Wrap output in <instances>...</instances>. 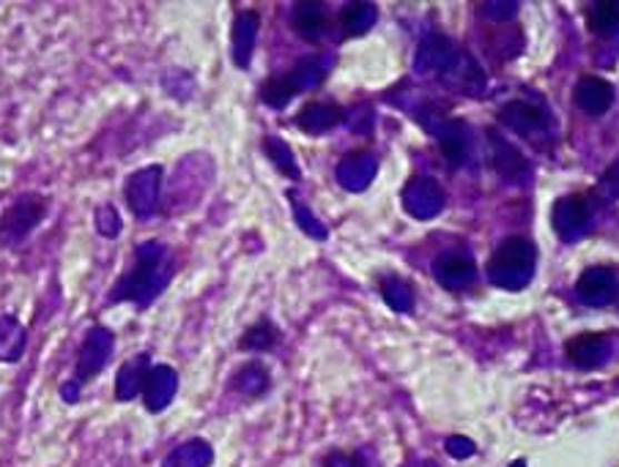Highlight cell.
<instances>
[{"label":"cell","mask_w":619,"mask_h":467,"mask_svg":"<svg viewBox=\"0 0 619 467\" xmlns=\"http://www.w3.org/2000/svg\"><path fill=\"white\" fill-rule=\"evenodd\" d=\"M176 252L164 241H140L132 250V263L118 274L104 295V306L132 304L138 312H149L164 295L176 276Z\"/></svg>","instance_id":"obj_1"},{"label":"cell","mask_w":619,"mask_h":467,"mask_svg":"<svg viewBox=\"0 0 619 467\" xmlns=\"http://www.w3.org/2000/svg\"><path fill=\"white\" fill-rule=\"evenodd\" d=\"M50 214V197L41 192H22L0 214V250L14 252L31 238Z\"/></svg>","instance_id":"obj_2"},{"label":"cell","mask_w":619,"mask_h":467,"mask_svg":"<svg viewBox=\"0 0 619 467\" xmlns=\"http://www.w3.org/2000/svg\"><path fill=\"white\" fill-rule=\"evenodd\" d=\"M162 186H164V167L162 164H146V167L132 170L123 181V203L129 214L140 224L154 222L162 214Z\"/></svg>","instance_id":"obj_3"},{"label":"cell","mask_w":619,"mask_h":467,"mask_svg":"<svg viewBox=\"0 0 619 467\" xmlns=\"http://www.w3.org/2000/svg\"><path fill=\"white\" fill-rule=\"evenodd\" d=\"M538 250L527 238H507L488 263V276L499 287L521 290L532 280Z\"/></svg>","instance_id":"obj_4"},{"label":"cell","mask_w":619,"mask_h":467,"mask_svg":"<svg viewBox=\"0 0 619 467\" xmlns=\"http://www.w3.org/2000/svg\"><path fill=\"white\" fill-rule=\"evenodd\" d=\"M116 331L108 328L104 323H93L91 328L86 331L72 369V380L78 383L80 388H86L88 383H93L108 369V364L116 356Z\"/></svg>","instance_id":"obj_5"},{"label":"cell","mask_w":619,"mask_h":467,"mask_svg":"<svg viewBox=\"0 0 619 467\" xmlns=\"http://www.w3.org/2000/svg\"><path fill=\"white\" fill-rule=\"evenodd\" d=\"M181 377L179 369L170 364H154L149 369V377H146L143 394H140V402H143V410L149 416H162L170 405L176 402V394H179Z\"/></svg>","instance_id":"obj_6"},{"label":"cell","mask_w":619,"mask_h":467,"mask_svg":"<svg viewBox=\"0 0 619 467\" xmlns=\"http://www.w3.org/2000/svg\"><path fill=\"white\" fill-rule=\"evenodd\" d=\"M400 203H403L406 214L426 222V219H433L445 209V192H441L439 183L428 179V175H415V179L403 186Z\"/></svg>","instance_id":"obj_7"},{"label":"cell","mask_w":619,"mask_h":467,"mask_svg":"<svg viewBox=\"0 0 619 467\" xmlns=\"http://www.w3.org/2000/svg\"><path fill=\"white\" fill-rule=\"evenodd\" d=\"M488 145H491V156H488V162H491L493 173H497L499 179L507 183H527L529 181L532 167H529L527 156H523V153L518 151V148L505 138V134L488 129Z\"/></svg>","instance_id":"obj_8"},{"label":"cell","mask_w":619,"mask_h":467,"mask_svg":"<svg viewBox=\"0 0 619 467\" xmlns=\"http://www.w3.org/2000/svg\"><path fill=\"white\" fill-rule=\"evenodd\" d=\"M258 33H261V14L256 9H239L231 26V61L239 72L252 67Z\"/></svg>","instance_id":"obj_9"},{"label":"cell","mask_w":619,"mask_h":467,"mask_svg":"<svg viewBox=\"0 0 619 467\" xmlns=\"http://www.w3.org/2000/svg\"><path fill=\"white\" fill-rule=\"evenodd\" d=\"M497 118L502 126L510 129V132L521 134V138L527 140H538L540 134H548V126H551L548 112L542 110L540 104L523 102V99L505 104V108L497 112Z\"/></svg>","instance_id":"obj_10"},{"label":"cell","mask_w":619,"mask_h":467,"mask_svg":"<svg viewBox=\"0 0 619 467\" xmlns=\"http://www.w3.org/2000/svg\"><path fill=\"white\" fill-rule=\"evenodd\" d=\"M151 366H154L151 351L134 353V356H129L121 366H118L116 380H113V396L118 405H129V402L140 399Z\"/></svg>","instance_id":"obj_11"},{"label":"cell","mask_w":619,"mask_h":467,"mask_svg":"<svg viewBox=\"0 0 619 467\" xmlns=\"http://www.w3.org/2000/svg\"><path fill=\"white\" fill-rule=\"evenodd\" d=\"M379 173V159L368 151H351L335 167V179L346 192H365Z\"/></svg>","instance_id":"obj_12"},{"label":"cell","mask_w":619,"mask_h":467,"mask_svg":"<svg viewBox=\"0 0 619 467\" xmlns=\"http://www.w3.org/2000/svg\"><path fill=\"white\" fill-rule=\"evenodd\" d=\"M329 26H332L329 6L321 3V0H299V3L291 6V28L297 31L299 39L318 44L327 37Z\"/></svg>","instance_id":"obj_13"},{"label":"cell","mask_w":619,"mask_h":467,"mask_svg":"<svg viewBox=\"0 0 619 467\" xmlns=\"http://www.w3.org/2000/svg\"><path fill=\"white\" fill-rule=\"evenodd\" d=\"M228 392L247 402L263 399L271 392V372L263 361H247V364L236 366L231 380H228Z\"/></svg>","instance_id":"obj_14"},{"label":"cell","mask_w":619,"mask_h":467,"mask_svg":"<svg viewBox=\"0 0 619 467\" xmlns=\"http://www.w3.org/2000/svg\"><path fill=\"white\" fill-rule=\"evenodd\" d=\"M439 77L441 82L466 93V97H480L482 88H486V74L477 67L475 58L466 55V52H456V58L441 69Z\"/></svg>","instance_id":"obj_15"},{"label":"cell","mask_w":619,"mask_h":467,"mask_svg":"<svg viewBox=\"0 0 619 467\" xmlns=\"http://www.w3.org/2000/svg\"><path fill=\"white\" fill-rule=\"evenodd\" d=\"M343 121H346V110L335 102H308L297 112V118H293V123H297L304 134H310V138L329 134Z\"/></svg>","instance_id":"obj_16"},{"label":"cell","mask_w":619,"mask_h":467,"mask_svg":"<svg viewBox=\"0 0 619 467\" xmlns=\"http://www.w3.org/2000/svg\"><path fill=\"white\" fill-rule=\"evenodd\" d=\"M576 104L589 118L606 115L611 110V104H615V85L609 80H603V77H581L579 85H576Z\"/></svg>","instance_id":"obj_17"},{"label":"cell","mask_w":619,"mask_h":467,"mask_svg":"<svg viewBox=\"0 0 619 467\" xmlns=\"http://www.w3.org/2000/svg\"><path fill=\"white\" fill-rule=\"evenodd\" d=\"M609 351L611 342L606 334H579L565 342V356L579 369H595V366L606 364Z\"/></svg>","instance_id":"obj_18"},{"label":"cell","mask_w":619,"mask_h":467,"mask_svg":"<svg viewBox=\"0 0 619 467\" xmlns=\"http://www.w3.org/2000/svg\"><path fill=\"white\" fill-rule=\"evenodd\" d=\"M589 224V200L583 194H568L553 205V227L565 241H573Z\"/></svg>","instance_id":"obj_19"},{"label":"cell","mask_w":619,"mask_h":467,"mask_svg":"<svg viewBox=\"0 0 619 467\" xmlns=\"http://www.w3.org/2000/svg\"><path fill=\"white\" fill-rule=\"evenodd\" d=\"M433 138L439 140L441 159L450 167H461L466 153H469V126H466L461 118H445L433 129Z\"/></svg>","instance_id":"obj_20"},{"label":"cell","mask_w":619,"mask_h":467,"mask_svg":"<svg viewBox=\"0 0 619 467\" xmlns=\"http://www.w3.org/2000/svg\"><path fill=\"white\" fill-rule=\"evenodd\" d=\"M28 328L11 312H0V364H20L28 353Z\"/></svg>","instance_id":"obj_21"},{"label":"cell","mask_w":619,"mask_h":467,"mask_svg":"<svg viewBox=\"0 0 619 467\" xmlns=\"http://www.w3.org/2000/svg\"><path fill=\"white\" fill-rule=\"evenodd\" d=\"M475 263L466 254H441L433 263V276L445 290H466L475 282Z\"/></svg>","instance_id":"obj_22"},{"label":"cell","mask_w":619,"mask_h":467,"mask_svg":"<svg viewBox=\"0 0 619 467\" xmlns=\"http://www.w3.org/2000/svg\"><path fill=\"white\" fill-rule=\"evenodd\" d=\"M217 459L214 446L206 437H190V440L179 443L176 448H170L162 457L159 467H211Z\"/></svg>","instance_id":"obj_23"},{"label":"cell","mask_w":619,"mask_h":467,"mask_svg":"<svg viewBox=\"0 0 619 467\" xmlns=\"http://www.w3.org/2000/svg\"><path fill=\"white\" fill-rule=\"evenodd\" d=\"M615 287L617 280L615 274H611V268H600V265L598 268L583 271L579 282H576V293H579V298L589 306L609 304L611 295H615Z\"/></svg>","instance_id":"obj_24"},{"label":"cell","mask_w":619,"mask_h":467,"mask_svg":"<svg viewBox=\"0 0 619 467\" xmlns=\"http://www.w3.org/2000/svg\"><path fill=\"white\" fill-rule=\"evenodd\" d=\"M332 63H335L332 55H310V58H302L291 72H286L288 82H291V88L297 91V97L299 93L316 91V88L327 80V74L332 72Z\"/></svg>","instance_id":"obj_25"},{"label":"cell","mask_w":619,"mask_h":467,"mask_svg":"<svg viewBox=\"0 0 619 467\" xmlns=\"http://www.w3.org/2000/svg\"><path fill=\"white\" fill-rule=\"evenodd\" d=\"M282 342V331L271 317H258L256 323L247 325L244 334L239 336L241 353H274Z\"/></svg>","instance_id":"obj_26"},{"label":"cell","mask_w":619,"mask_h":467,"mask_svg":"<svg viewBox=\"0 0 619 467\" xmlns=\"http://www.w3.org/2000/svg\"><path fill=\"white\" fill-rule=\"evenodd\" d=\"M338 22L343 37L349 39L365 37V33L373 31V26L379 22V6L370 3V0H353V3L343 6Z\"/></svg>","instance_id":"obj_27"},{"label":"cell","mask_w":619,"mask_h":467,"mask_svg":"<svg viewBox=\"0 0 619 467\" xmlns=\"http://www.w3.org/2000/svg\"><path fill=\"white\" fill-rule=\"evenodd\" d=\"M456 58V47L441 33H430L428 39H422L420 50H417V72H441L447 63Z\"/></svg>","instance_id":"obj_28"},{"label":"cell","mask_w":619,"mask_h":467,"mask_svg":"<svg viewBox=\"0 0 619 467\" xmlns=\"http://www.w3.org/2000/svg\"><path fill=\"white\" fill-rule=\"evenodd\" d=\"M261 148L263 153H267V159L271 164H274V170L280 175H286L288 181H302V167H299L297 162V153H293V148L286 143L282 138H274V134H267V138L261 140Z\"/></svg>","instance_id":"obj_29"},{"label":"cell","mask_w":619,"mask_h":467,"mask_svg":"<svg viewBox=\"0 0 619 467\" xmlns=\"http://www.w3.org/2000/svg\"><path fill=\"white\" fill-rule=\"evenodd\" d=\"M379 293H381V298H385V304L389 306V309L400 312V315H409V312L415 309V304H417L415 287H411L406 280H400V276H395V274H389L379 282Z\"/></svg>","instance_id":"obj_30"},{"label":"cell","mask_w":619,"mask_h":467,"mask_svg":"<svg viewBox=\"0 0 619 467\" xmlns=\"http://www.w3.org/2000/svg\"><path fill=\"white\" fill-rule=\"evenodd\" d=\"M587 22L598 37H615L619 31V0H598L589 6Z\"/></svg>","instance_id":"obj_31"},{"label":"cell","mask_w":619,"mask_h":467,"mask_svg":"<svg viewBox=\"0 0 619 467\" xmlns=\"http://www.w3.org/2000/svg\"><path fill=\"white\" fill-rule=\"evenodd\" d=\"M288 200H291V211H293V222H297V227L302 230V233L312 241H327L329 238L327 224H323L321 219L312 214L310 205L302 203V200H299V194L293 192V189L288 192Z\"/></svg>","instance_id":"obj_32"},{"label":"cell","mask_w":619,"mask_h":467,"mask_svg":"<svg viewBox=\"0 0 619 467\" xmlns=\"http://www.w3.org/2000/svg\"><path fill=\"white\" fill-rule=\"evenodd\" d=\"M258 97H261V102L271 110H286L288 104L293 102V97H297V91H293L286 74H274V77H269V80L261 82V91H258Z\"/></svg>","instance_id":"obj_33"},{"label":"cell","mask_w":619,"mask_h":467,"mask_svg":"<svg viewBox=\"0 0 619 467\" xmlns=\"http://www.w3.org/2000/svg\"><path fill=\"white\" fill-rule=\"evenodd\" d=\"M93 230H97L99 238L104 241H116L118 235L123 233V219H121V211L116 209V203H99L97 209H93Z\"/></svg>","instance_id":"obj_34"},{"label":"cell","mask_w":619,"mask_h":467,"mask_svg":"<svg viewBox=\"0 0 619 467\" xmlns=\"http://www.w3.org/2000/svg\"><path fill=\"white\" fill-rule=\"evenodd\" d=\"M321 467H373L368 448H329L321 457Z\"/></svg>","instance_id":"obj_35"},{"label":"cell","mask_w":619,"mask_h":467,"mask_svg":"<svg viewBox=\"0 0 619 467\" xmlns=\"http://www.w3.org/2000/svg\"><path fill=\"white\" fill-rule=\"evenodd\" d=\"M445 448H447V454H450L452 459H469L471 454L477 451L475 443H471L469 437H463V435H452V437H447Z\"/></svg>","instance_id":"obj_36"},{"label":"cell","mask_w":619,"mask_h":467,"mask_svg":"<svg viewBox=\"0 0 619 467\" xmlns=\"http://www.w3.org/2000/svg\"><path fill=\"white\" fill-rule=\"evenodd\" d=\"M58 396H61V402H67V405H78L82 399V388L69 377V380H63L61 388H58Z\"/></svg>","instance_id":"obj_37"},{"label":"cell","mask_w":619,"mask_h":467,"mask_svg":"<svg viewBox=\"0 0 619 467\" xmlns=\"http://www.w3.org/2000/svg\"><path fill=\"white\" fill-rule=\"evenodd\" d=\"M510 467H527V459H516Z\"/></svg>","instance_id":"obj_38"}]
</instances>
